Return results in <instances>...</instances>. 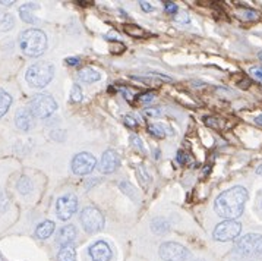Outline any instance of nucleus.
Here are the masks:
<instances>
[{
    "label": "nucleus",
    "mask_w": 262,
    "mask_h": 261,
    "mask_svg": "<svg viewBox=\"0 0 262 261\" xmlns=\"http://www.w3.org/2000/svg\"><path fill=\"white\" fill-rule=\"evenodd\" d=\"M248 201V191L243 186H233L224 192H221L214 203L215 213L224 219L235 220L242 216L245 210V204Z\"/></svg>",
    "instance_id": "nucleus-1"
},
{
    "label": "nucleus",
    "mask_w": 262,
    "mask_h": 261,
    "mask_svg": "<svg viewBox=\"0 0 262 261\" xmlns=\"http://www.w3.org/2000/svg\"><path fill=\"white\" fill-rule=\"evenodd\" d=\"M19 47L28 58H38L47 49V37L43 31L31 28L19 35Z\"/></svg>",
    "instance_id": "nucleus-2"
},
{
    "label": "nucleus",
    "mask_w": 262,
    "mask_h": 261,
    "mask_svg": "<svg viewBox=\"0 0 262 261\" xmlns=\"http://www.w3.org/2000/svg\"><path fill=\"white\" fill-rule=\"evenodd\" d=\"M235 254L242 260L262 259V235L248 233L240 238L235 245Z\"/></svg>",
    "instance_id": "nucleus-3"
},
{
    "label": "nucleus",
    "mask_w": 262,
    "mask_h": 261,
    "mask_svg": "<svg viewBox=\"0 0 262 261\" xmlns=\"http://www.w3.org/2000/svg\"><path fill=\"white\" fill-rule=\"evenodd\" d=\"M53 74H54V69L50 63L40 62V63H34L28 68L25 78L31 87L43 88L52 81Z\"/></svg>",
    "instance_id": "nucleus-4"
},
{
    "label": "nucleus",
    "mask_w": 262,
    "mask_h": 261,
    "mask_svg": "<svg viewBox=\"0 0 262 261\" xmlns=\"http://www.w3.org/2000/svg\"><path fill=\"white\" fill-rule=\"evenodd\" d=\"M31 115L37 119H46L49 116H52L56 109H57V104L54 101V98L49 94H35L29 103H28V107H26Z\"/></svg>",
    "instance_id": "nucleus-5"
},
{
    "label": "nucleus",
    "mask_w": 262,
    "mask_h": 261,
    "mask_svg": "<svg viewBox=\"0 0 262 261\" xmlns=\"http://www.w3.org/2000/svg\"><path fill=\"white\" fill-rule=\"evenodd\" d=\"M242 232V225L237 220H224L218 223L212 232V238L218 242H227L236 239Z\"/></svg>",
    "instance_id": "nucleus-6"
},
{
    "label": "nucleus",
    "mask_w": 262,
    "mask_h": 261,
    "mask_svg": "<svg viewBox=\"0 0 262 261\" xmlns=\"http://www.w3.org/2000/svg\"><path fill=\"white\" fill-rule=\"evenodd\" d=\"M81 223L87 232L94 233L104 228V217L98 208L89 205V207H85L81 213Z\"/></svg>",
    "instance_id": "nucleus-7"
},
{
    "label": "nucleus",
    "mask_w": 262,
    "mask_h": 261,
    "mask_svg": "<svg viewBox=\"0 0 262 261\" xmlns=\"http://www.w3.org/2000/svg\"><path fill=\"white\" fill-rule=\"evenodd\" d=\"M158 253L164 261H186L190 256L189 250L177 242H163Z\"/></svg>",
    "instance_id": "nucleus-8"
},
{
    "label": "nucleus",
    "mask_w": 262,
    "mask_h": 261,
    "mask_svg": "<svg viewBox=\"0 0 262 261\" xmlns=\"http://www.w3.org/2000/svg\"><path fill=\"white\" fill-rule=\"evenodd\" d=\"M78 208V198L74 194H65L59 197L56 203V214L60 220H69Z\"/></svg>",
    "instance_id": "nucleus-9"
},
{
    "label": "nucleus",
    "mask_w": 262,
    "mask_h": 261,
    "mask_svg": "<svg viewBox=\"0 0 262 261\" xmlns=\"http://www.w3.org/2000/svg\"><path fill=\"white\" fill-rule=\"evenodd\" d=\"M97 165L95 157L91 153H79L72 160V172L75 174H88Z\"/></svg>",
    "instance_id": "nucleus-10"
},
{
    "label": "nucleus",
    "mask_w": 262,
    "mask_h": 261,
    "mask_svg": "<svg viewBox=\"0 0 262 261\" xmlns=\"http://www.w3.org/2000/svg\"><path fill=\"white\" fill-rule=\"evenodd\" d=\"M88 256L92 261H110L113 257V251L105 241H95L88 248Z\"/></svg>",
    "instance_id": "nucleus-11"
},
{
    "label": "nucleus",
    "mask_w": 262,
    "mask_h": 261,
    "mask_svg": "<svg viewBox=\"0 0 262 261\" xmlns=\"http://www.w3.org/2000/svg\"><path fill=\"white\" fill-rule=\"evenodd\" d=\"M120 166V157L114 150H107L100 162V171L103 174H113Z\"/></svg>",
    "instance_id": "nucleus-12"
},
{
    "label": "nucleus",
    "mask_w": 262,
    "mask_h": 261,
    "mask_svg": "<svg viewBox=\"0 0 262 261\" xmlns=\"http://www.w3.org/2000/svg\"><path fill=\"white\" fill-rule=\"evenodd\" d=\"M34 119L35 117L31 115V112L28 109H21L15 116V125L19 131L26 132L34 128Z\"/></svg>",
    "instance_id": "nucleus-13"
},
{
    "label": "nucleus",
    "mask_w": 262,
    "mask_h": 261,
    "mask_svg": "<svg viewBox=\"0 0 262 261\" xmlns=\"http://www.w3.org/2000/svg\"><path fill=\"white\" fill-rule=\"evenodd\" d=\"M77 228L74 225H66L63 226L59 233H57V242L60 247H69L75 239H77Z\"/></svg>",
    "instance_id": "nucleus-14"
},
{
    "label": "nucleus",
    "mask_w": 262,
    "mask_h": 261,
    "mask_svg": "<svg viewBox=\"0 0 262 261\" xmlns=\"http://www.w3.org/2000/svg\"><path fill=\"white\" fill-rule=\"evenodd\" d=\"M35 6H37L35 3H28V4H24L19 9V15H21L24 22H28V24H37L38 22L37 16L34 15V10L37 9Z\"/></svg>",
    "instance_id": "nucleus-15"
},
{
    "label": "nucleus",
    "mask_w": 262,
    "mask_h": 261,
    "mask_svg": "<svg viewBox=\"0 0 262 261\" xmlns=\"http://www.w3.org/2000/svg\"><path fill=\"white\" fill-rule=\"evenodd\" d=\"M54 232V223L52 220H44L41 222L37 229H35V235L40 238V239H47L52 236V233Z\"/></svg>",
    "instance_id": "nucleus-16"
},
{
    "label": "nucleus",
    "mask_w": 262,
    "mask_h": 261,
    "mask_svg": "<svg viewBox=\"0 0 262 261\" xmlns=\"http://www.w3.org/2000/svg\"><path fill=\"white\" fill-rule=\"evenodd\" d=\"M79 80L82 83H87V84H92V83H97L101 80V74L97 72L95 69L92 68H85V69H81L79 71Z\"/></svg>",
    "instance_id": "nucleus-17"
},
{
    "label": "nucleus",
    "mask_w": 262,
    "mask_h": 261,
    "mask_svg": "<svg viewBox=\"0 0 262 261\" xmlns=\"http://www.w3.org/2000/svg\"><path fill=\"white\" fill-rule=\"evenodd\" d=\"M123 31L133 38H144L145 37V31L135 24H123Z\"/></svg>",
    "instance_id": "nucleus-18"
},
{
    "label": "nucleus",
    "mask_w": 262,
    "mask_h": 261,
    "mask_svg": "<svg viewBox=\"0 0 262 261\" xmlns=\"http://www.w3.org/2000/svg\"><path fill=\"white\" fill-rule=\"evenodd\" d=\"M15 25L13 16L4 10H0V31H9Z\"/></svg>",
    "instance_id": "nucleus-19"
},
{
    "label": "nucleus",
    "mask_w": 262,
    "mask_h": 261,
    "mask_svg": "<svg viewBox=\"0 0 262 261\" xmlns=\"http://www.w3.org/2000/svg\"><path fill=\"white\" fill-rule=\"evenodd\" d=\"M237 16L242 21H257L260 18V12L255 9H249V7H243L237 10Z\"/></svg>",
    "instance_id": "nucleus-20"
},
{
    "label": "nucleus",
    "mask_w": 262,
    "mask_h": 261,
    "mask_svg": "<svg viewBox=\"0 0 262 261\" xmlns=\"http://www.w3.org/2000/svg\"><path fill=\"white\" fill-rule=\"evenodd\" d=\"M57 261H77L75 257V250L69 245V247H62L57 256Z\"/></svg>",
    "instance_id": "nucleus-21"
},
{
    "label": "nucleus",
    "mask_w": 262,
    "mask_h": 261,
    "mask_svg": "<svg viewBox=\"0 0 262 261\" xmlns=\"http://www.w3.org/2000/svg\"><path fill=\"white\" fill-rule=\"evenodd\" d=\"M151 228H153V231H154L156 233L163 235V233H166V232L170 229V225H169L164 219H156V220H153Z\"/></svg>",
    "instance_id": "nucleus-22"
},
{
    "label": "nucleus",
    "mask_w": 262,
    "mask_h": 261,
    "mask_svg": "<svg viewBox=\"0 0 262 261\" xmlns=\"http://www.w3.org/2000/svg\"><path fill=\"white\" fill-rule=\"evenodd\" d=\"M10 104H12V97L7 92L0 91V117L9 110Z\"/></svg>",
    "instance_id": "nucleus-23"
},
{
    "label": "nucleus",
    "mask_w": 262,
    "mask_h": 261,
    "mask_svg": "<svg viewBox=\"0 0 262 261\" xmlns=\"http://www.w3.org/2000/svg\"><path fill=\"white\" fill-rule=\"evenodd\" d=\"M119 186H120V189H122V191H123V192H125L129 198H132V200H135V201H138V200H139V197H138V191H136V189H135V188H133L129 182H126V180H125V182H120V185H119Z\"/></svg>",
    "instance_id": "nucleus-24"
},
{
    "label": "nucleus",
    "mask_w": 262,
    "mask_h": 261,
    "mask_svg": "<svg viewBox=\"0 0 262 261\" xmlns=\"http://www.w3.org/2000/svg\"><path fill=\"white\" fill-rule=\"evenodd\" d=\"M18 191L21 194H24V195H26V194H29L32 191V183H31V180L26 176H22L19 179V182H18Z\"/></svg>",
    "instance_id": "nucleus-25"
},
{
    "label": "nucleus",
    "mask_w": 262,
    "mask_h": 261,
    "mask_svg": "<svg viewBox=\"0 0 262 261\" xmlns=\"http://www.w3.org/2000/svg\"><path fill=\"white\" fill-rule=\"evenodd\" d=\"M148 132L153 137H156V138H164L166 137V132H164V129H163V126L160 123H151V125H148Z\"/></svg>",
    "instance_id": "nucleus-26"
},
{
    "label": "nucleus",
    "mask_w": 262,
    "mask_h": 261,
    "mask_svg": "<svg viewBox=\"0 0 262 261\" xmlns=\"http://www.w3.org/2000/svg\"><path fill=\"white\" fill-rule=\"evenodd\" d=\"M136 176L142 182V185H148L151 182V177L147 174V169L144 166H136Z\"/></svg>",
    "instance_id": "nucleus-27"
},
{
    "label": "nucleus",
    "mask_w": 262,
    "mask_h": 261,
    "mask_svg": "<svg viewBox=\"0 0 262 261\" xmlns=\"http://www.w3.org/2000/svg\"><path fill=\"white\" fill-rule=\"evenodd\" d=\"M82 89L81 87L78 86V84H75L74 87H72V91H71V101H74V103H78V101H81L82 100Z\"/></svg>",
    "instance_id": "nucleus-28"
},
{
    "label": "nucleus",
    "mask_w": 262,
    "mask_h": 261,
    "mask_svg": "<svg viewBox=\"0 0 262 261\" xmlns=\"http://www.w3.org/2000/svg\"><path fill=\"white\" fill-rule=\"evenodd\" d=\"M110 52L113 55H122V52H125V46L119 41H114L110 44Z\"/></svg>",
    "instance_id": "nucleus-29"
},
{
    "label": "nucleus",
    "mask_w": 262,
    "mask_h": 261,
    "mask_svg": "<svg viewBox=\"0 0 262 261\" xmlns=\"http://www.w3.org/2000/svg\"><path fill=\"white\" fill-rule=\"evenodd\" d=\"M154 92H144V94H139L136 97V101H141V103H151L154 100Z\"/></svg>",
    "instance_id": "nucleus-30"
},
{
    "label": "nucleus",
    "mask_w": 262,
    "mask_h": 261,
    "mask_svg": "<svg viewBox=\"0 0 262 261\" xmlns=\"http://www.w3.org/2000/svg\"><path fill=\"white\" fill-rule=\"evenodd\" d=\"M190 160L192 159H190V156L187 153H184V151H179L177 153V163L179 165H187Z\"/></svg>",
    "instance_id": "nucleus-31"
},
{
    "label": "nucleus",
    "mask_w": 262,
    "mask_h": 261,
    "mask_svg": "<svg viewBox=\"0 0 262 261\" xmlns=\"http://www.w3.org/2000/svg\"><path fill=\"white\" fill-rule=\"evenodd\" d=\"M249 74L257 80V81H260L262 83V66H255V68H251L249 69Z\"/></svg>",
    "instance_id": "nucleus-32"
},
{
    "label": "nucleus",
    "mask_w": 262,
    "mask_h": 261,
    "mask_svg": "<svg viewBox=\"0 0 262 261\" xmlns=\"http://www.w3.org/2000/svg\"><path fill=\"white\" fill-rule=\"evenodd\" d=\"M131 144H132L133 147H136L141 153L145 151V150H144V144H142V141H141L136 135H131Z\"/></svg>",
    "instance_id": "nucleus-33"
},
{
    "label": "nucleus",
    "mask_w": 262,
    "mask_h": 261,
    "mask_svg": "<svg viewBox=\"0 0 262 261\" xmlns=\"http://www.w3.org/2000/svg\"><path fill=\"white\" fill-rule=\"evenodd\" d=\"M161 115V110L160 109H145L144 110V116L145 117H157Z\"/></svg>",
    "instance_id": "nucleus-34"
},
{
    "label": "nucleus",
    "mask_w": 262,
    "mask_h": 261,
    "mask_svg": "<svg viewBox=\"0 0 262 261\" xmlns=\"http://www.w3.org/2000/svg\"><path fill=\"white\" fill-rule=\"evenodd\" d=\"M164 6H166V12L167 13H172V15L179 13V7L176 6L173 1H164Z\"/></svg>",
    "instance_id": "nucleus-35"
},
{
    "label": "nucleus",
    "mask_w": 262,
    "mask_h": 261,
    "mask_svg": "<svg viewBox=\"0 0 262 261\" xmlns=\"http://www.w3.org/2000/svg\"><path fill=\"white\" fill-rule=\"evenodd\" d=\"M123 122H125V125L129 126V128H136V126H138V122H136V119H135L133 116H125Z\"/></svg>",
    "instance_id": "nucleus-36"
},
{
    "label": "nucleus",
    "mask_w": 262,
    "mask_h": 261,
    "mask_svg": "<svg viewBox=\"0 0 262 261\" xmlns=\"http://www.w3.org/2000/svg\"><path fill=\"white\" fill-rule=\"evenodd\" d=\"M204 122L208 126H212V128H218V123H220V120L217 117H204Z\"/></svg>",
    "instance_id": "nucleus-37"
},
{
    "label": "nucleus",
    "mask_w": 262,
    "mask_h": 261,
    "mask_svg": "<svg viewBox=\"0 0 262 261\" xmlns=\"http://www.w3.org/2000/svg\"><path fill=\"white\" fill-rule=\"evenodd\" d=\"M176 21H177V22H183V24H187V22H189V16H187V13H186V12H180V13H177V16H176Z\"/></svg>",
    "instance_id": "nucleus-38"
},
{
    "label": "nucleus",
    "mask_w": 262,
    "mask_h": 261,
    "mask_svg": "<svg viewBox=\"0 0 262 261\" xmlns=\"http://www.w3.org/2000/svg\"><path fill=\"white\" fill-rule=\"evenodd\" d=\"M66 63L69 66H79L81 65V59L79 58H68L66 59Z\"/></svg>",
    "instance_id": "nucleus-39"
},
{
    "label": "nucleus",
    "mask_w": 262,
    "mask_h": 261,
    "mask_svg": "<svg viewBox=\"0 0 262 261\" xmlns=\"http://www.w3.org/2000/svg\"><path fill=\"white\" fill-rule=\"evenodd\" d=\"M6 205H7V197H6V194L0 192V211H3L6 208Z\"/></svg>",
    "instance_id": "nucleus-40"
},
{
    "label": "nucleus",
    "mask_w": 262,
    "mask_h": 261,
    "mask_svg": "<svg viewBox=\"0 0 262 261\" xmlns=\"http://www.w3.org/2000/svg\"><path fill=\"white\" fill-rule=\"evenodd\" d=\"M139 6H141L142 10H145V12H153V10H154V7H153L148 1H139Z\"/></svg>",
    "instance_id": "nucleus-41"
},
{
    "label": "nucleus",
    "mask_w": 262,
    "mask_h": 261,
    "mask_svg": "<svg viewBox=\"0 0 262 261\" xmlns=\"http://www.w3.org/2000/svg\"><path fill=\"white\" fill-rule=\"evenodd\" d=\"M255 123L260 125V126H262V115H260L258 117H255Z\"/></svg>",
    "instance_id": "nucleus-42"
},
{
    "label": "nucleus",
    "mask_w": 262,
    "mask_h": 261,
    "mask_svg": "<svg viewBox=\"0 0 262 261\" xmlns=\"http://www.w3.org/2000/svg\"><path fill=\"white\" fill-rule=\"evenodd\" d=\"M0 4H3V6H10V4H13V1H12V0H10V1H3V0H1Z\"/></svg>",
    "instance_id": "nucleus-43"
},
{
    "label": "nucleus",
    "mask_w": 262,
    "mask_h": 261,
    "mask_svg": "<svg viewBox=\"0 0 262 261\" xmlns=\"http://www.w3.org/2000/svg\"><path fill=\"white\" fill-rule=\"evenodd\" d=\"M257 174H258V176H262V165L257 168Z\"/></svg>",
    "instance_id": "nucleus-44"
},
{
    "label": "nucleus",
    "mask_w": 262,
    "mask_h": 261,
    "mask_svg": "<svg viewBox=\"0 0 262 261\" xmlns=\"http://www.w3.org/2000/svg\"><path fill=\"white\" fill-rule=\"evenodd\" d=\"M258 58H260V59L262 60V50H260V52H258Z\"/></svg>",
    "instance_id": "nucleus-45"
},
{
    "label": "nucleus",
    "mask_w": 262,
    "mask_h": 261,
    "mask_svg": "<svg viewBox=\"0 0 262 261\" xmlns=\"http://www.w3.org/2000/svg\"><path fill=\"white\" fill-rule=\"evenodd\" d=\"M196 261H202V260H196Z\"/></svg>",
    "instance_id": "nucleus-46"
}]
</instances>
